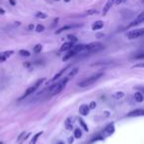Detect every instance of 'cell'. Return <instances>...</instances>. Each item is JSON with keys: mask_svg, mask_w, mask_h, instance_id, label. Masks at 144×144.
I'll return each instance as SVG.
<instances>
[{"mask_svg": "<svg viewBox=\"0 0 144 144\" xmlns=\"http://www.w3.org/2000/svg\"><path fill=\"white\" fill-rule=\"evenodd\" d=\"M68 80L69 79L66 77V78H63L62 80H60L59 82L55 83L54 85H52V86L50 88V90H49L47 97H50H50H52V96H55V95L59 94L63 89H64V87L66 86V84H67Z\"/></svg>", "mask_w": 144, "mask_h": 144, "instance_id": "1", "label": "cell"}, {"mask_svg": "<svg viewBox=\"0 0 144 144\" xmlns=\"http://www.w3.org/2000/svg\"><path fill=\"white\" fill-rule=\"evenodd\" d=\"M102 76H103V73H102V72H100V73H96V74H93L92 76H90V77H88V78H86V79L82 80L81 82H79V83H78V86H79V87H81V88L88 87V86H90V85L94 84L95 82L98 81Z\"/></svg>", "mask_w": 144, "mask_h": 144, "instance_id": "2", "label": "cell"}, {"mask_svg": "<svg viewBox=\"0 0 144 144\" xmlns=\"http://www.w3.org/2000/svg\"><path fill=\"white\" fill-rule=\"evenodd\" d=\"M104 49V45L98 43V42H94V43H91L89 44H85V49L83 51H87L88 53H93V52H98Z\"/></svg>", "mask_w": 144, "mask_h": 144, "instance_id": "3", "label": "cell"}, {"mask_svg": "<svg viewBox=\"0 0 144 144\" xmlns=\"http://www.w3.org/2000/svg\"><path fill=\"white\" fill-rule=\"evenodd\" d=\"M44 80H45L44 78H43V79H40V80H38V81L35 83V85H34V86H32V87L28 88V89L26 90L25 94L23 95V96H22V97L20 98L19 100L20 101H21V100H24V99H25V98H27L28 96H30V95H32L33 93H34V92H36V90H37V89H38V88L41 86V84H42V83H43Z\"/></svg>", "mask_w": 144, "mask_h": 144, "instance_id": "4", "label": "cell"}, {"mask_svg": "<svg viewBox=\"0 0 144 144\" xmlns=\"http://www.w3.org/2000/svg\"><path fill=\"white\" fill-rule=\"evenodd\" d=\"M144 34V29H138V30H133L127 33L126 37L128 40H134V39H137L141 36H143Z\"/></svg>", "mask_w": 144, "mask_h": 144, "instance_id": "5", "label": "cell"}, {"mask_svg": "<svg viewBox=\"0 0 144 144\" xmlns=\"http://www.w3.org/2000/svg\"><path fill=\"white\" fill-rule=\"evenodd\" d=\"M114 132V123H110L109 125H107V127L103 130V132L101 133V136L103 138H106L110 135H112Z\"/></svg>", "mask_w": 144, "mask_h": 144, "instance_id": "6", "label": "cell"}, {"mask_svg": "<svg viewBox=\"0 0 144 144\" xmlns=\"http://www.w3.org/2000/svg\"><path fill=\"white\" fill-rule=\"evenodd\" d=\"M144 21V13H140L139 15L137 16V18L134 20L133 22H131L129 25L126 27V29H128V28H132V27H135V26L139 25V24H141V23H143Z\"/></svg>", "mask_w": 144, "mask_h": 144, "instance_id": "7", "label": "cell"}, {"mask_svg": "<svg viewBox=\"0 0 144 144\" xmlns=\"http://www.w3.org/2000/svg\"><path fill=\"white\" fill-rule=\"evenodd\" d=\"M84 49H85V44H73L72 46H71V49H70V51H72L74 54H77V53H79V52H82L83 50H84Z\"/></svg>", "mask_w": 144, "mask_h": 144, "instance_id": "8", "label": "cell"}, {"mask_svg": "<svg viewBox=\"0 0 144 144\" xmlns=\"http://www.w3.org/2000/svg\"><path fill=\"white\" fill-rule=\"evenodd\" d=\"M13 53H14L13 50H7V51L1 52L0 53V62H4L5 60H7V58H9L12 55Z\"/></svg>", "mask_w": 144, "mask_h": 144, "instance_id": "9", "label": "cell"}, {"mask_svg": "<svg viewBox=\"0 0 144 144\" xmlns=\"http://www.w3.org/2000/svg\"><path fill=\"white\" fill-rule=\"evenodd\" d=\"M144 116V111L143 110H135L133 112H130L129 113H127V117L129 118H133V117H143Z\"/></svg>", "mask_w": 144, "mask_h": 144, "instance_id": "10", "label": "cell"}, {"mask_svg": "<svg viewBox=\"0 0 144 144\" xmlns=\"http://www.w3.org/2000/svg\"><path fill=\"white\" fill-rule=\"evenodd\" d=\"M73 124H74V118H68V119L65 120V127L68 130H72Z\"/></svg>", "mask_w": 144, "mask_h": 144, "instance_id": "11", "label": "cell"}, {"mask_svg": "<svg viewBox=\"0 0 144 144\" xmlns=\"http://www.w3.org/2000/svg\"><path fill=\"white\" fill-rule=\"evenodd\" d=\"M89 111H90V109L87 105H81L79 108V113H81L82 116H87L89 113Z\"/></svg>", "mask_w": 144, "mask_h": 144, "instance_id": "12", "label": "cell"}, {"mask_svg": "<svg viewBox=\"0 0 144 144\" xmlns=\"http://www.w3.org/2000/svg\"><path fill=\"white\" fill-rule=\"evenodd\" d=\"M74 44V43H72V42H67V43H64V44L61 45V47H60V51H68L70 49H71V46Z\"/></svg>", "mask_w": 144, "mask_h": 144, "instance_id": "13", "label": "cell"}, {"mask_svg": "<svg viewBox=\"0 0 144 144\" xmlns=\"http://www.w3.org/2000/svg\"><path fill=\"white\" fill-rule=\"evenodd\" d=\"M113 1H114V0H109V1L107 2L105 7H104V9H103V15H106L107 13H108V11L111 9V7L113 6Z\"/></svg>", "mask_w": 144, "mask_h": 144, "instance_id": "14", "label": "cell"}, {"mask_svg": "<svg viewBox=\"0 0 144 144\" xmlns=\"http://www.w3.org/2000/svg\"><path fill=\"white\" fill-rule=\"evenodd\" d=\"M104 27V23H103V21H97V22H95L94 24L92 25V30L93 31H97V30H100Z\"/></svg>", "mask_w": 144, "mask_h": 144, "instance_id": "15", "label": "cell"}, {"mask_svg": "<svg viewBox=\"0 0 144 144\" xmlns=\"http://www.w3.org/2000/svg\"><path fill=\"white\" fill-rule=\"evenodd\" d=\"M43 133H44V131H40V132H38L37 134H35V135H34V137L31 139V141H30V143H29V144H36V143H37V141H38L39 137H40V136H41Z\"/></svg>", "mask_w": 144, "mask_h": 144, "instance_id": "16", "label": "cell"}, {"mask_svg": "<svg viewBox=\"0 0 144 144\" xmlns=\"http://www.w3.org/2000/svg\"><path fill=\"white\" fill-rule=\"evenodd\" d=\"M134 99H135V101L138 102V103H141V102H143L144 97L140 92H136V93L134 94Z\"/></svg>", "mask_w": 144, "mask_h": 144, "instance_id": "17", "label": "cell"}, {"mask_svg": "<svg viewBox=\"0 0 144 144\" xmlns=\"http://www.w3.org/2000/svg\"><path fill=\"white\" fill-rule=\"evenodd\" d=\"M74 27H77V26H74V25L64 26V27H62V28L58 29V30L55 32V34H60V33H62L63 31H66V30H69V29H72V28H74Z\"/></svg>", "mask_w": 144, "mask_h": 144, "instance_id": "18", "label": "cell"}, {"mask_svg": "<svg viewBox=\"0 0 144 144\" xmlns=\"http://www.w3.org/2000/svg\"><path fill=\"white\" fill-rule=\"evenodd\" d=\"M68 68H69V66H67V67H65V68H63L62 70L60 71V72H58V73H56V74L54 75V77L52 78V81H56L57 79H58V78H59L60 76L62 75L63 73H64V72H65V71H66V70H67V69H68Z\"/></svg>", "mask_w": 144, "mask_h": 144, "instance_id": "19", "label": "cell"}, {"mask_svg": "<svg viewBox=\"0 0 144 144\" xmlns=\"http://www.w3.org/2000/svg\"><path fill=\"white\" fill-rule=\"evenodd\" d=\"M74 55H75V54H74V53H73L72 51H70V50H68V52H67V54H65V55H64V57H63V58H62V60H63V61H66V60H68L69 58H71V57H73V56H74Z\"/></svg>", "mask_w": 144, "mask_h": 144, "instance_id": "20", "label": "cell"}, {"mask_svg": "<svg viewBox=\"0 0 144 144\" xmlns=\"http://www.w3.org/2000/svg\"><path fill=\"white\" fill-rule=\"evenodd\" d=\"M77 72H78V68L77 67H75V68H73L70 72H69V74H68V76H67V78H71V77H74V76L77 74Z\"/></svg>", "mask_w": 144, "mask_h": 144, "instance_id": "21", "label": "cell"}, {"mask_svg": "<svg viewBox=\"0 0 144 144\" xmlns=\"http://www.w3.org/2000/svg\"><path fill=\"white\" fill-rule=\"evenodd\" d=\"M42 50H43V45L42 44H39L34 46V52H36V53H40L42 51Z\"/></svg>", "mask_w": 144, "mask_h": 144, "instance_id": "22", "label": "cell"}, {"mask_svg": "<svg viewBox=\"0 0 144 144\" xmlns=\"http://www.w3.org/2000/svg\"><path fill=\"white\" fill-rule=\"evenodd\" d=\"M82 136V131L80 128H76L74 130V137L75 138H81Z\"/></svg>", "mask_w": 144, "mask_h": 144, "instance_id": "23", "label": "cell"}, {"mask_svg": "<svg viewBox=\"0 0 144 144\" xmlns=\"http://www.w3.org/2000/svg\"><path fill=\"white\" fill-rule=\"evenodd\" d=\"M19 54L21 56H25V57H29L30 56V52L28 51V50H21L19 51Z\"/></svg>", "mask_w": 144, "mask_h": 144, "instance_id": "24", "label": "cell"}, {"mask_svg": "<svg viewBox=\"0 0 144 144\" xmlns=\"http://www.w3.org/2000/svg\"><path fill=\"white\" fill-rule=\"evenodd\" d=\"M36 17L37 18H40V19H46V17H47V15L45 14V13H43V12H38L36 14Z\"/></svg>", "mask_w": 144, "mask_h": 144, "instance_id": "25", "label": "cell"}, {"mask_svg": "<svg viewBox=\"0 0 144 144\" xmlns=\"http://www.w3.org/2000/svg\"><path fill=\"white\" fill-rule=\"evenodd\" d=\"M123 96H124V93H123V92H118V93H116V94L113 95V97H114L116 99H118V100L123 98Z\"/></svg>", "mask_w": 144, "mask_h": 144, "instance_id": "26", "label": "cell"}, {"mask_svg": "<svg viewBox=\"0 0 144 144\" xmlns=\"http://www.w3.org/2000/svg\"><path fill=\"white\" fill-rule=\"evenodd\" d=\"M79 123H80V125H81L82 127H83V129L85 130V131H88V127H87V124L85 123V121L83 120V119H79Z\"/></svg>", "mask_w": 144, "mask_h": 144, "instance_id": "27", "label": "cell"}, {"mask_svg": "<svg viewBox=\"0 0 144 144\" xmlns=\"http://www.w3.org/2000/svg\"><path fill=\"white\" fill-rule=\"evenodd\" d=\"M44 31V26L43 25H38L37 27H36V32H38V33H42V32Z\"/></svg>", "mask_w": 144, "mask_h": 144, "instance_id": "28", "label": "cell"}, {"mask_svg": "<svg viewBox=\"0 0 144 144\" xmlns=\"http://www.w3.org/2000/svg\"><path fill=\"white\" fill-rule=\"evenodd\" d=\"M25 135H26V132H22V133H21V134L19 135V137H18V139H17L19 143H21V142H22V141L25 139V137H24Z\"/></svg>", "mask_w": 144, "mask_h": 144, "instance_id": "29", "label": "cell"}, {"mask_svg": "<svg viewBox=\"0 0 144 144\" xmlns=\"http://www.w3.org/2000/svg\"><path fill=\"white\" fill-rule=\"evenodd\" d=\"M67 38H68L69 40H70V42H72V43H76V42H77V38H76L75 36H73V35H68Z\"/></svg>", "mask_w": 144, "mask_h": 144, "instance_id": "30", "label": "cell"}, {"mask_svg": "<svg viewBox=\"0 0 144 144\" xmlns=\"http://www.w3.org/2000/svg\"><path fill=\"white\" fill-rule=\"evenodd\" d=\"M134 58H135V59H143V58H144V53H143V52H141V53H139V54H136Z\"/></svg>", "mask_w": 144, "mask_h": 144, "instance_id": "31", "label": "cell"}, {"mask_svg": "<svg viewBox=\"0 0 144 144\" xmlns=\"http://www.w3.org/2000/svg\"><path fill=\"white\" fill-rule=\"evenodd\" d=\"M96 106H97V104H96V102H91L90 103V105H89V109H91V110H94L95 108H96Z\"/></svg>", "mask_w": 144, "mask_h": 144, "instance_id": "32", "label": "cell"}, {"mask_svg": "<svg viewBox=\"0 0 144 144\" xmlns=\"http://www.w3.org/2000/svg\"><path fill=\"white\" fill-rule=\"evenodd\" d=\"M126 0H114L113 1V3L116 4V5H119V4H121V3H123V2H125Z\"/></svg>", "mask_w": 144, "mask_h": 144, "instance_id": "33", "label": "cell"}, {"mask_svg": "<svg viewBox=\"0 0 144 144\" xmlns=\"http://www.w3.org/2000/svg\"><path fill=\"white\" fill-rule=\"evenodd\" d=\"M97 13H98L97 10H89V11H87L88 15H94V14H97Z\"/></svg>", "mask_w": 144, "mask_h": 144, "instance_id": "34", "label": "cell"}, {"mask_svg": "<svg viewBox=\"0 0 144 144\" xmlns=\"http://www.w3.org/2000/svg\"><path fill=\"white\" fill-rule=\"evenodd\" d=\"M34 28H35V26L33 25V24H30V25H29V27H28V29H29L30 31H32V30H34Z\"/></svg>", "mask_w": 144, "mask_h": 144, "instance_id": "35", "label": "cell"}, {"mask_svg": "<svg viewBox=\"0 0 144 144\" xmlns=\"http://www.w3.org/2000/svg\"><path fill=\"white\" fill-rule=\"evenodd\" d=\"M9 2H10V4H11L12 6H15V5H16V2H15V0H9Z\"/></svg>", "mask_w": 144, "mask_h": 144, "instance_id": "36", "label": "cell"}, {"mask_svg": "<svg viewBox=\"0 0 144 144\" xmlns=\"http://www.w3.org/2000/svg\"><path fill=\"white\" fill-rule=\"evenodd\" d=\"M73 140H74V139H73V136L69 137V138H68V143H69V144H71L72 142H73Z\"/></svg>", "mask_w": 144, "mask_h": 144, "instance_id": "37", "label": "cell"}, {"mask_svg": "<svg viewBox=\"0 0 144 144\" xmlns=\"http://www.w3.org/2000/svg\"><path fill=\"white\" fill-rule=\"evenodd\" d=\"M4 13H5V11H4V10L1 8V9H0V14H4Z\"/></svg>", "mask_w": 144, "mask_h": 144, "instance_id": "38", "label": "cell"}, {"mask_svg": "<svg viewBox=\"0 0 144 144\" xmlns=\"http://www.w3.org/2000/svg\"><path fill=\"white\" fill-rule=\"evenodd\" d=\"M24 65H25L26 67H29V65H30V63L26 62V63H24Z\"/></svg>", "mask_w": 144, "mask_h": 144, "instance_id": "39", "label": "cell"}, {"mask_svg": "<svg viewBox=\"0 0 144 144\" xmlns=\"http://www.w3.org/2000/svg\"><path fill=\"white\" fill-rule=\"evenodd\" d=\"M57 144H64V143H63V142H61V141H60V142H58V143H57Z\"/></svg>", "mask_w": 144, "mask_h": 144, "instance_id": "40", "label": "cell"}, {"mask_svg": "<svg viewBox=\"0 0 144 144\" xmlns=\"http://www.w3.org/2000/svg\"><path fill=\"white\" fill-rule=\"evenodd\" d=\"M64 1H65V2H69V1H70V0H64Z\"/></svg>", "mask_w": 144, "mask_h": 144, "instance_id": "41", "label": "cell"}, {"mask_svg": "<svg viewBox=\"0 0 144 144\" xmlns=\"http://www.w3.org/2000/svg\"><path fill=\"white\" fill-rule=\"evenodd\" d=\"M0 144H3V142H0Z\"/></svg>", "mask_w": 144, "mask_h": 144, "instance_id": "42", "label": "cell"}, {"mask_svg": "<svg viewBox=\"0 0 144 144\" xmlns=\"http://www.w3.org/2000/svg\"><path fill=\"white\" fill-rule=\"evenodd\" d=\"M57 1H58V0H57Z\"/></svg>", "mask_w": 144, "mask_h": 144, "instance_id": "43", "label": "cell"}]
</instances>
